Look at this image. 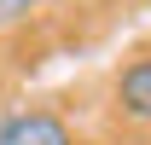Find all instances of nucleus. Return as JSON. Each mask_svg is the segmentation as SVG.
Instances as JSON below:
<instances>
[{"label":"nucleus","instance_id":"obj_3","mask_svg":"<svg viewBox=\"0 0 151 145\" xmlns=\"http://www.w3.org/2000/svg\"><path fill=\"white\" fill-rule=\"evenodd\" d=\"M47 0H0V29H12V23H23L29 12H41Z\"/></svg>","mask_w":151,"mask_h":145},{"label":"nucleus","instance_id":"obj_2","mask_svg":"<svg viewBox=\"0 0 151 145\" xmlns=\"http://www.w3.org/2000/svg\"><path fill=\"white\" fill-rule=\"evenodd\" d=\"M116 105L134 122H151V58H134L128 70L116 75Z\"/></svg>","mask_w":151,"mask_h":145},{"label":"nucleus","instance_id":"obj_1","mask_svg":"<svg viewBox=\"0 0 151 145\" xmlns=\"http://www.w3.org/2000/svg\"><path fill=\"white\" fill-rule=\"evenodd\" d=\"M0 145H76V134L58 110H12L0 116Z\"/></svg>","mask_w":151,"mask_h":145}]
</instances>
